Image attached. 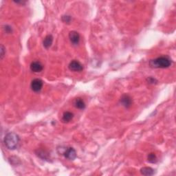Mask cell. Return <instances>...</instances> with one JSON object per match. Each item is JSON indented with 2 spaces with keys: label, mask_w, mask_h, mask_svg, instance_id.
Masks as SVG:
<instances>
[{
  "label": "cell",
  "mask_w": 176,
  "mask_h": 176,
  "mask_svg": "<svg viewBox=\"0 0 176 176\" xmlns=\"http://www.w3.org/2000/svg\"><path fill=\"white\" fill-rule=\"evenodd\" d=\"M172 63L171 59L167 57H160L151 59L149 61V65L153 68H167L170 67Z\"/></svg>",
  "instance_id": "cell-1"
},
{
  "label": "cell",
  "mask_w": 176,
  "mask_h": 176,
  "mask_svg": "<svg viewBox=\"0 0 176 176\" xmlns=\"http://www.w3.org/2000/svg\"><path fill=\"white\" fill-rule=\"evenodd\" d=\"M19 143V137L15 133L10 132L6 135L4 138V144L8 149L14 150L17 149Z\"/></svg>",
  "instance_id": "cell-2"
},
{
  "label": "cell",
  "mask_w": 176,
  "mask_h": 176,
  "mask_svg": "<svg viewBox=\"0 0 176 176\" xmlns=\"http://www.w3.org/2000/svg\"><path fill=\"white\" fill-rule=\"evenodd\" d=\"M57 151L60 155H63L68 160H74L76 158V152L72 147H61L60 149H57Z\"/></svg>",
  "instance_id": "cell-3"
},
{
  "label": "cell",
  "mask_w": 176,
  "mask_h": 176,
  "mask_svg": "<svg viewBox=\"0 0 176 176\" xmlns=\"http://www.w3.org/2000/svg\"><path fill=\"white\" fill-rule=\"evenodd\" d=\"M43 85H44V82L41 79H35L33 80L31 83V89L33 92H39L41 90Z\"/></svg>",
  "instance_id": "cell-4"
},
{
  "label": "cell",
  "mask_w": 176,
  "mask_h": 176,
  "mask_svg": "<svg viewBox=\"0 0 176 176\" xmlns=\"http://www.w3.org/2000/svg\"><path fill=\"white\" fill-rule=\"evenodd\" d=\"M70 70L72 72H81L83 70V65L80 62L76 61V60H73L68 65Z\"/></svg>",
  "instance_id": "cell-5"
},
{
  "label": "cell",
  "mask_w": 176,
  "mask_h": 176,
  "mask_svg": "<svg viewBox=\"0 0 176 176\" xmlns=\"http://www.w3.org/2000/svg\"><path fill=\"white\" fill-rule=\"evenodd\" d=\"M120 102L125 108H129L132 105V99L128 94H123L121 98Z\"/></svg>",
  "instance_id": "cell-6"
},
{
  "label": "cell",
  "mask_w": 176,
  "mask_h": 176,
  "mask_svg": "<svg viewBox=\"0 0 176 176\" xmlns=\"http://www.w3.org/2000/svg\"><path fill=\"white\" fill-rule=\"evenodd\" d=\"M70 42L74 46H77L80 42V35L76 31H71L69 33Z\"/></svg>",
  "instance_id": "cell-7"
},
{
  "label": "cell",
  "mask_w": 176,
  "mask_h": 176,
  "mask_svg": "<svg viewBox=\"0 0 176 176\" xmlns=\"http://www.w3.org/2000/svg\"><path fill=\"white\" fill-rule=\"evenodd\" d=\"M30 68H31V70L32 72H36V73L41 72L43 69H44V66H43L41 63L39 61L32 62Z\"/></svg>",
  "instance_id": "cell-8"
},
{
  "label": "cell",
  "mask_w": 176,
  "mask_h": 176,
  "mask_svg": "<svg viewBox=\"0 0 176 176\" xmlns=\"http://www.w3.org/2000/svg\"><path fill=\"white\" fill-rule=\"evenodd\" d=\"M53 36L52 35H48L44 38V41H43V45L46 49H48L50 48L53 43Z\"/></svg>",
  "instance_id": "cell-9"
},
{
  "label": "cell",
  "mask_w": 176,
  "mask_h": 176,
  "mask_svg": "<svg viewBox=\"0 0 176 176\" xmlns=\"http://www.w3.org/2000/svg\"><path fill=\"white\" fill-rule=\"evenodd\" d=\"M74 105L77 109H84L85 107V103L82 98H77L74 100Z\"/></svg>",
  "instance_id": "cell-10"
},
{
  "label": "cell",
  "mask_w": 176,
  "mask_h": 176,
  "mask_svg": "<svg viewBox=\"0 0 176 176\" xmlns=\"http://www.w3.org/2000/svg\"><path fill=\"white\" fill-rule=\"evenodd\" d=\"M74 117V114L73 113L70 112V111H65L63 114V117H62V121L63 123H69L71 121Z\"/></svg>",
  "instance_id": "cell-11"
},
{
  "label": "cell",
  "mask_w": 176,
  "mask_h": 176,
  "mask_svg": "<svg viewBox=\"0 0 176 176\" xmlns=\"http://www.w3.org/2000/svg\"><path fill=\"white\" fill-rule=\"evenodd\" d=\"M140 173L143 175H153L154 174V169L151 167H143L140 169Z\"/></svg>",
  "instance_id": "cell-12"
},
{
  "label": "cell",
  "mask_w": 176,
  "mask_h": 176,
  "mask_svg": "<svg viewBox=\"0 0 176 176\" xmlns=\"http://www.w3.org/2000/svg\"><path fill=\"white\" fill-rule=\"evenodd\" d=\"M36 154L41 158L44 159V160H48L49 155L48 153H46V151H44V150H37L36 151Z\"/></svg>",
  "instance_id": "cell-13"
},
{
  "label": "cell",
  "mask_w": 176,
  "mask_h": 176,
  "mask_svg": "<svg viewBox=\"0 0 176 176\" xmlns=\"http://www.w3.org/2000/svg\"><path fill=\"white\" fill-rule=\"evenodd\" d=\"M147 160H148V162H150V163H156L158 161V158H157V156L155 153H149V155L147 156Z\"/></svg>",
  "instance_id": "cell-14"
},
{
  "label": "cell",
  "mask_w": 176,
  "mask_h": 176,
  "mask_svg": "<svg viewBox=\"0 0 176 176\" xmlns=\"http://www.w3.org/2000/svg\"><path fill=\"white\" fill-rule=\"evenodd\" d=\"M147 81L148 83H149V84H152V85L156 84V83H158L157 79H156L155 78H153V77H152V76H150V77H149V78H147Z\"/></svg>",
  "instance_id": "cell-15"
},
{
  "label": "cell",
  "mask_w": 176,
  "mask_h": 176,
  "mask_svg": "<svg viewBox=\"0 0 176 176\" xmlns=\"http://www.w3.org/2000/svg\"><path fill=\"white\" fill-rule=\"evenodd\" d=\"M4 31H5L6 33H8V34L12 33V27L10 26L9 25H4Z\"/></svg>",
  "instance_id": "cell-16"
},
{
  "label": "cell",
  "mask_w": 176,
  "mask_h": 176,
  "mask_svg": "<svg viewBox=\"0 0 176 176\" xmlns=\"http://www.w3.org/2000/svg\"><path fill=\"white\" fill-rule=\"evenodd\" d=\"M71 20H72V18H71L70 16H68V15H65V16H63L62 17V21H63L64 23H70Z\"/></svg>",
  "instance_id": "cell-17"
},
{
  "label": "cell",
  "mask_w": 176,
  "mask_h": 176,
  "mask_svg": "<svg viewBox=\"0 0 176 176\" xmlns=\"http://www.w3.org/2000/svg\"><path fill=\"white\" fill-rule=\"evenodd\" d=\"M4 51H5V48H4V47L3 45H1V59H2L4 58V56L5 55V52H4Z\"/></svg>",
  "instance_id": "cell-18"
}]
</instances>
